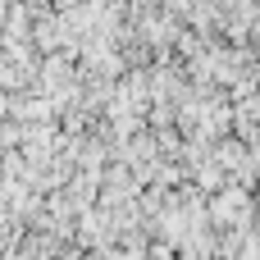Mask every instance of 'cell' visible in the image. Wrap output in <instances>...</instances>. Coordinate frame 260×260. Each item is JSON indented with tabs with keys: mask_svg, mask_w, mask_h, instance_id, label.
<instances>
[{
	"mask_svg": "<svg viewBox=\"0 0 260 260\" xmlns=\"http://www.w3.org/2000/svg\"><path fill=\"white\" fill-rule=\"evenodd\" d=\"M206 215H210V224L215 229H251L256 224V201H251V187H242V183H224L219 192H210L206 197Z\"/></svg>",
	"mask_w": 260,
	"mask_h": 260,
	"instance_id": "cell-1",
	"label": "cell"
},
{
	"mask_svg": "<svg viewBox=\"0 0 260 260\" xmlns=\"http://www.w3.org/2000/svg\"><path fill=\"white\" fill-rule=\"evenodd\" d=\"M187 178H192V183H197V187H201L206 197H210V192H219V187L229 183V174H224V169H219V165H215L210 155H206V160H197V165L187 169Z\"/></svg>",
	"mask_w": 260,
	"mask_h": 260,
	"instance_id": "cell-2",
	"label": "cell"
},
{
	"mask_svg": "<svg viewBox=\"0 0 260 260\" xmlns=\"http://www.w3.org/2000/svg\"><path fill=\"white\" fill-rule=\"evenodd\" d=\"M233 260H260V233H256V229H247V233H242V242H238Z\"/></svg>",
	"mask_w": 260,
	"mask_h": 260,
	"instance_id": "cell-3",
	"label": "cell"
}]
</instances>
